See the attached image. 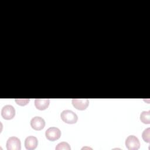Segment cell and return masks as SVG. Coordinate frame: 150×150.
I'll return each mask as SVG.
<instances>
[{
  "mask_svg": "<svg viewBox=\"0 0 150 150\" xmlns=\"http://www.w3.org/2000/svg\"><path fill=\"white\" fill-rule=\"evenodd\" d=\"M46 138L50 141H54L60 138L61 131L57 127H49L45 132Z\"/></svg>",
  "mask_w": 150,
  "mask_h": 150,
  "instance_id": "obj_3",
  "label": "cell"
},
{
  "mask_svg": "<svg viewBox=\"0 0 150 150\" xmlns=\"http://www.w3.org/2000/svg\"><path fill=\"white\" fill-rule=\"evenodd\" d=\"M50 103L49 98H36L35 100V105L39 110H46Z\"/></svg>",
  "mask_w": 150,
  "mask_h": 150,
  "instance_id": "obj_9",
  "label": "cell"
},
{
  "mask_svg": "<svg viewBox=\"0 0 150 150\" xmlns=\"http://www.w3.org/2000/svg\"><path fill=\"white\" fill-rule=\"evenodd\" d=\"M140 120L144 124L150 123V111H143L140 114Z\"/></svg>",
  "mask_w": 150,
  "mask_h": 150,
  "instance_id": "obj_10",
  "label": "cell"
},
{
  "mask_svg": "<svg viewBox=\"0 0 150 150\" xmlns=\"http://www.w3.org/2000/svg\"><path fill=\"white\" fill-rule=\"evenodd\" d=\"M71 102L73 105L79 110H86L89 104V100L87 98H73Z\"/></svg>",
  "mask_w": 150,
  "mask_h": 150,
  "instance_id": "obj_7",
  "label": "cell"
},
{
  "mask_svg": "<svg viewBox=\"0 0 150 150\" xmlns=\"http://www.w3.org/2000/svg\"><path fill=\"white\" fill-rule=\"evenodd\" d=\"M125 146L129 150H137L140 147V142L138 138L133 135H129L125 139Z\"/></svg>",
  "mask_w": 150,
  "mask_h": 150,
  "instance_id": "obj_2",
  "label": "cell"
},
{
  "mask_svg": "<svg viewBox=\"0 0 150 150\" xmlns=\"http://www.w3.org/2000/svg\"><path fill=\"white\" fill-rule=\"evenodd\" d=\"M6 148L8 150H20L21 143L20 139L16 137H11L6 141Z\"/></svg>",
  "mask_w": 150,
  "mask_h": 150,
  "instance_id": "obj_4",
  "label": "cell"
},
{
  "mask_svg": "<svg viewBox=\"0 0 150 150\" xmlns=\"http://www.w3.org/2000/svg\"><path fill=\"white\" fill-rule=\"evenodd\" d=\"M56 150H60V149H66V150H70L71 148L69 144L66 142H62L59 143L55 148Z\"/></svg>",
  "mask_w": 150,
  "mask_h": 150,
  "instance_id": "obj_11",
  "label": "cell"
},
{
  "mask_svg": "<svg viewBox=\"0 0 150 150\" xmlns=\"http://www.w3.org/2000/svg\"><path fill=\"white\" fill-rule=\"evenodd\" d=\"M60 117L63 122L70 124H75L78 120L77 114L70 110H63L60 114Z\"/></svg>",
  "mask_w": 150,
  "mask_h": 150,
  "instance_id": "obj_1",
  "label": "cell"
},
{
  "mask_svg": "<svg viewBox=\"0 0 150 150\" xmlns=\"http://www.w3.org/2000/svg\"><path fill=\"white\" fill-rule=\"evenodd\" d=\"M38 144V141L35 136L30 135L26 138L25 140V146L26 149L33 150L35 149Z\"/></svg>",
  "mask_w": 150,
  "mask_h": 150,
  "instance_id": "obj_8",
  "label": "cell"
},
{
  "mask_svg": "<svg viewBox=\"0 0 150 150\" xmlns=\"http://www.w3.org/2000/svg\"><path fill=\"white\" fill-rule=\"evenodd\" d=\"M29 98H24V99H21V98H16L15 100V102L19 105H26L29 101Z\"/></svg>",
  "mask_w": 150,
  "mask_h": 150,
  "instance_id": "obj_13",
  "label": "cell"
},
{
  "mask_svg": "<svg viewBox=\"0 0 150 150\" xmlns=\"http://www.w3.org/2000/svg\"><path fill=\"white\" fill-rule=\"evenodd\" d=\"M45 125V121L44 119L39 116H35L30 120L31 127L36 131L42 129Z\"/></svg>",
  "mask_w": 150,
  "mask_h": 150,
  "instance_id": "obj_6",
  "label": "cell"
},
{
  "mask_svg": "<svg viewBox=\"0 0 150 150\" xmlns=\"http://www.w3.org/2000/svg\"><path fill=\"white\" fill-rule=\"evenodd\" d=\"M2 117L7 120L12 119L15 115V110L11 105H6L1 110Z\"/></svg>",
  "mask_w": 150,
  "mask_h": 150,
  "instance_id": "obj_5",
  "label": "cell"
},
{
  "mask_svg": "<svg viewBox=\"0 0 150 150\" xmlns=\"http://www.w3.org/2000/svg\"><path fill=\"white\" fill-rule=\"evenodd\" d=\"M149 131H150V128H147L143 131L142 134V137L143 139L148 143L149 142Z\"/></svg>",
  "mask_w": 150,
  "mask_h": 150,
  "instance_id": "obj_12",
  "label": "cell"
}]
</instances>
